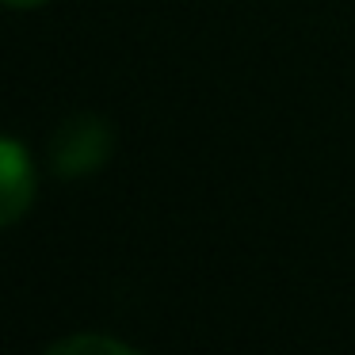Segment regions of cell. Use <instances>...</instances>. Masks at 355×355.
<instances>
[{
    "mask_svg": "<svg viewBox=\"0 0 355 355\" xmlns=\"http://www.w3.org/2000/svg\"><path fill=\"white\" fill-rule=\"evenodd\" d=\"M50 352H54V355H62V352H73V355H80V352H115V355H130V347L119 344V340H107V336H69V340H62V344H54Z\"/></svg>",
    "mask_w": 355,
    "mask_h": 355,
    "instance_id": "3957f363",
    "label": "cell"
},
{
    "mask_svg": "<svg viewBox=\"0 0 355 355\" xmlns=\"http://www.w3.org/2000/svg\"><path fill=\"white\" fill-rule=\"evenodd\" d=\"M4 4H12V8H39L46 0H4Z\"/></svg>",
    "mask_w": 355,
    "mask_h": 355,
    "instance_id": "277c9868",
    "label": "cell"
},
{
    "mask_svg": "<svg viewBox=\"0 0 355 355\" xmlns=\"http://www.w3.org/2000/svg\"><path fill=\"white\" fill-rule=\"evenodd\" d=\"M35 195V172L24 146L12 138H0V230L24 218Z\"/></svg>",
    "mask_w": 355,
    "mask_h": 355,
    "instance_id": "7a4b0ae2",
    "label": "cell"
},
{
    "mask_svg": "<svg viewBox=\"0 0 355 355\" xmlns=\"http://www.w3.org/2000/svg\"><path fill=\"white\" fill-rule=\"evenodd\" d=\"M111 153V130L96 115H77L58 130L54 138V168L65 180L96 172Z\"/></svg>",
    "mask_w": 355,
    "mask_h": 355,
    "instance_id": "6da1fadb",
    "label": "cell"
}]
</instances>
